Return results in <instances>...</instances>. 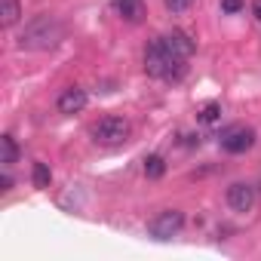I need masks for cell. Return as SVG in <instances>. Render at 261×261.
<instances>
[{"label": "cell", "instance_id": "cell-1", "mask_svg": "<svg viewBox=\"0 0 261 261\" xmlns=\"http://www.w3.org/2000/svg\"><path fill=\"white\" fill-rule=\"evenodd\" d=\"M185 62H188V59L178 56L175 49H169L163 37H157V40L148 46V53H145V71H148L151 77H157V80H181L185 71H188Z\"/></svg>", "mask_w": 261, "mask_h": 261}, {"label": "cell", "instance_id": "cell-2", "mask_svg": "<svg viewBox=\"0 0 261 261\" xmlns=\"http://www.w3.org/2000/svg\"><path fill=\"white\" fill-rule=\"evenodd\" d=\"M62 34H65V28H62V22L56 16H37L19 34V49H31V53L53 49L62 40Z\"/></svg>", "mask_w": 261, "mask_h": 261}, {"label": "cell", "instance_id": "cell-3", "mask_svg": "<svg viewBox=\"0 0 261 261\" xmlns=\"http://www.w3.org/2000/svg\"><path fill=\"white\" fill-rule=\"evenodd\" d=\"M92 139L98 142V145H123L126 139H129V123L123 120V117H101L95 126H92Z\"/></svg>", "mask_w": 261, "mask_h": 261}, {"label": "cell", "instance_id": "cell-4", "mask_svg": "<svg viewBox=\"0 0 261 261\" xmlns=\"http://www.w3.org/2000/svg\"><path fill=\"white\" fill-rule=\"evenodd\" d=\"M181 224H185V215H181L178 209H163L160 215H154V218L148 221V233H151L154 240H172V237L181 230Z\"/></svg>", "mask_w": 261, "mask_h": 261}, {"label": "cell", "instance_id": "cell-5", "mask_svg": "<svg viewBox=\"0 0 261 261\" xmlns=\"http://www.w3.org/2000/svg\"><path fill=\"white\" fill-rule=\"evenodd\" d=\"M255 145V129L249 126H230L227 133H221V148L227 154H246Z\"/></svg>", "mask_w": 261, "mask_h": 261}, {"label": "cell", "instance_id": "cell-6", "mask_svg": "<svg viewBox=\"0 0 261 261\" xmlns=\"http://www.w3.org/2000/svg\"><path fill=\"white\" fill-rule=\"evenodd\" d=\"M227 206L233 212H252V206H255V188L246 185V181L230 185L227 188Z\"/></svg>", "mask_w": 261, "mask_h": 261}, {"label": "cell", "instance_id": "cell-7", "mask_svg": "<svg viewBox=\"0 0 261 261\" xmlns=\"http://www.w3.org/2000/svg\"><path fill=\"white\" fill-rule=\"evenodd\" d=\"M86 101H89L86 89H80V86H68V89L59 95L56 108H59V114H80V111L86 108Z\"/></svg>", "mask_w": 261, "mask_h": 261}, {"label": "cell", "instance_id": "cell-8", "mask_svg": "<svg viewBox=\"0 0 261 261\" xmlns=\"http://www.w3.org/2000/svg\"><path fill=\"white\" fill-rule=\"evenodd\" d=\"M166 40V46L169 49H175L178 56H185V59H191L194 56V49H197V43L191 40V34H185V31H172V34H166L163 37Z\"/></svg>", "mask_w": 261, "mask_h": 261}, {"label": "cell", "instance_id": "cell-9", "mask_svg": "<svg viewBox=\"0 0 261 261\" xmlns=\"http://www.w3.org/2000/svg\"><path fill=\"white\" fill-rule=\"evenodd\" d=\"M19 19H22V4L19 0H0V25L13 28Z\"/></svg>", "mask_w": 261, "mask_h": 261}, {"label": "cell", "instance_id": "cell-10", "mask_svg": "<svg viewBox=\"0 0 261 261\" xmlns=\"http://www.w3.org/2000/svg\"><path fill=\"white\" fill-rule=\"evenodd\" d=\"M117 13H120L126 22H142L145 4H142V0H117Z\"/></svg>", "mask_w": 261, "mask_h": 261}, {"label": "cell", "instance_id": "cell-11", "mask_svg": "<svg viewBox=\"0 0 261 261\" xmlns=\"http://www.w3.org/2000/svg\"><path fill=\"white\" fill-rule=\"evenodd\" d=\"M19 160V145L13 136H0V163L4 166H13Z\"/></svg>", "mask_w": 261, "mask_h": 261}, {"label": "cell", "instance_id": "cell-12", "mask_svg": "<svg viewBox=\"0 0 261 261\" xmlns=\"http://www.w3.org/2000/svg\"><path fill=\"white\" fill-rule=\"evenodd\" d=\"M145 175H148V178H163V175H166V160H163L160 154H151V157L145 160Z\"/></svg>", "mask_w": 261, "mask_h": 261}, {"label": "cell", "instance_id": "cell-13", "mask_svg": "<svg viewBox=\"0 0 261 261\" xmlns=\"http://www.w3.org/2000/svg\"><path fill=\"white\" fill-rule=\"evenodd\" d=\"M31 181H34V188H49V181H53V172H49V166L46 163H34V169H31Z\"/></svg>", "mask_w": 261, "mask_h": 261}, {"label": "cell", "instance_id": "cell-14", "mask_svg": "<svg viewBox=\"0 0 261 261\" xmlns=\"http://www.w3.org/2000/svg\"><path fill=\"white\" fill-rule=\"evenodd\" d=\"M218 117H221V105H218V101H209V105L200 111V123H206V126H209V123H218Z\"/></svg>", "mask_w": 261, "mask_h": 261}, {"label": "cell", "instance_id": "cell-15", "mask_svg": "<svg viewBox=\"0 0 261 261\" xmlns=\"http://www.w3.org/2000/svg\"><path fill=\"white\" fill-rule=\"evenodd\" d=\"M166 7H169L172 13H188V10L194 7V0H166Z\"/></svg>", "mask_w": 261, "mask_h": 261}, {"label": "cell", "instance_id": "cell-16", "mask_svg": "<svg viewBox=\"0 0 261 261\" xmlns=\"http://www.w3.org/2000/svg\"><path fill=\"white\" fill-rule=\"evenodd\" d=\"M221 10H224L227 16H233V13L243 10V0H221Z\"/></svg>", "mask_w": 261, "mask_h": 261}, {"label": "cell", "instance_id": "cell-17", "mask_svg": "<svg viewBox=\"0 0 261 261\" xmlns=\"http://www.w3.org/2000/svg\"><path fill=\"white\" fill-rule=\"evenodd\" d=\"M10 188H13V178L4 175V178H0V191H10Z\"/></svg>", "mask_w": 261, "mask_h": 261}, {"label": "cell", "instance_id": "cell-18", "mask_svg": "<svg viewBox=\"0 0 261 261\" xmlns=\"http://www.w3.org/2000/svg\"><path fill=\"white\" fill-rule=\"evenodd\" d=\"M252 16L261 22V0H255V4H252Z\"/></svg>", "mask_w": 261, "mask_h": 261}]
</instances>
